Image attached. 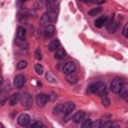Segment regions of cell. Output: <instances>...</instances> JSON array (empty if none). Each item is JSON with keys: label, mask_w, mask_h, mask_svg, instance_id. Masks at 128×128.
<instances>
[{"label": "cell", "mask_w": 128, "mask_h": 128, "mask_svg": "<svg viewBox=\"0 0 128 128\" xmlns=\"http://www.w3.org/2000/svg\"><path fill=\"white\" fill-rule=\"evenodd\" d=\"M87 91L90 94H98V95H101V96H105L106 92H108V87L105 86V83L101 82V81H98V82H94L91 83Z\"/></svg>", "instance_id": "obj_1"}, {"label": "cell", "mask_w": 128, "mask_h": 128, "mask_svg": "<svg viewBox=\"0 0 128 128\" xmlns=\"http://www.w3.org/2000/svg\"><path fill=\"white\" fill-rule=\"evenodd\" d=\"M55 20H56V14L45 13V14L41 16L40 22H41V24H48V26H49V23H54Z\"/></svg>", "instance_id": "obj_2"}, {"label": "cell", "mask_w": 128, "mask_h": 128, "mask_svg": "<svg viewBox=\"0 0 128 128\" xmlns=\"http://www.w3.org/2000/svg\"><path fill=\"white\" fill-rule=\"evenodd\" d=\"M32 102H34L32 101V96L28 92L22 95V105H23L24 109H31L32 108Z\"/></svg>", "instance_id": "obj_3"}, {"label": "cell", "mask_w": 128, "mask_h": 128, "mask_svg": "<svg viewBox=\"0 0 128 128\" xmlns=\"http://www.w3.org/2000/svg\"><path fill=\"white\" fill-rule=\"evenodd\" d=\"M122 86H123L122 81H120L119 78H114V80L112 81V83H110V90H112L114 94H119Z\"/></svg>", "instance_id": "obj_4"}, {"label": "cell", "mask_w": 128, "mask_h": 128, "mask_svg": "<svg viewBox=\"0 0 128 128\" xmlns=\"http://www.w3.org/2000/svg\"><path fill=\"white\" fill-rule=\"evenodd\" d=\"M49 96L46 95V94H38L37 96H36V104L38 105V106H45L48 102H49Z\"/></svg>", "instance_id": "obj_5"}, {"label": "cell", "mask_w": 128, "mask_h": 128, "mask_svg": "<svg viewBox=\"0 0 128 128\" xmlns=\"http://www.w3.org/2000/svg\"><path fill=\"white\" fill-rule=\"evenodd\" d=\"M31 122V116L28 114H19L18 116V124L22 127H28Z\"/></svg>", "instance_id": "obj_6"}, {"label": "cell", "mask_w": 128, "mask_h": 128, "mask_svg": "<svg viewBox=\"0 0 128 128\" xmlns=\"http://www.w3.org/2000/svg\"><path fill=\"white\" fill-rule=\"evenodd\" d=\"M64 73L67 74H70V73H74V70H76V64H74L73 62H68V63H66L63 66V69H62Z\"/></svg>", "instance_id": "obj_7"}, {"label": "cell", "mask_w": 128, "mask_h": 128, "mask_svg": "<svg viewBox=\"0 0 128 128\" xmlns=\"http://www.w3.org/2000/svg\"><path fill=\"white\" fill-rule=\"evenodd\" d=\"M59 4L56 2H46V6H48V13H51V14H56L58 13V6Z\"/></svg>", "instance_id": "obj_8"}, {"label": "cell", "mask_w": 128, "mask_h": 128, "mask_svg": "<svg viewBox=\"0 0 128 128\" xmlns=\"http://www.w3.org/2000/svg\"><path fill=\"white\" fill-rule=\"evenodd\" d=\"M73 109H74V102H72V101H67L63 105V113L66 114V116H68L69 113L73 112Z\"/></svg>", "instance_id": "obj_9"}, {"label": "cell", "mask_w": 128, "mask_h": 128, "mask_svg": "<svg viewBox=\"0 0 128 128\" xmlns=\"http://www.w3.org/2000/svg\"><path fill=\"white\" fill-rule=\"evenodd\" d=\"M24 82H26V77L22 76V74H19V76H17V77L14 78V86H16L17 88H22L23 84H24Z\"/></svg>", "instance_id": "obj_10"}, {"label": "cell", "mask_w": 128, "mask_h": 128, "mask_svg": "<svg viewBox=\"0 0 128 128\" xmlns=\"http://www.w3.org/2000/svg\"><path fill=\"white\" fill-rule=\"evenodd\" d=\"M108 22H109V19L106 18V17H100V18H98V19L95 20V26L98 27V28H101V27L108 24Z\"/></svg>", "instance_id": "obj_11"}, {"label": "cell", "mask_w": 128, "mask_h": 128, "mask_svg": "<svg viewBox=\"0 0 128 128\" xmlns=\"http://www.w3.org/2000/svg\"><path fill=\"white\" fill-rule=\"evenodd\" d=\"M54 34H55V27L54 26H46L45 27V31H44V36L46 37V38H49V37H52L54 36Z\"/></svg>", "instance_id": "obj_12"}, {"label": "cell", "mask_w": 128, "mask_h": 128, "mask_svg": "<svg viewBox=\"0 0 128 128\" xmlns=\"http://www.w3.org/2000/svg\"><path fill=\"white\" fill-rule=\"evenodd\" d=\"M118 23L116 22H114V20H112V19H109V22H108V24H106V28H108V32H110V34H114V32L118 30Z\"/></svg>", "instance_id": "obj_13"}, {"label": "cell", "mask_w": 128, "mask_h": 128, "mask_svg": "<svg viewBox=\"0 0 128 128\" xmlns=\"http://www.w3.org/2000/svg\"><path fill=\"white\" fill-rule=\"evenodd\" d=\"M84 119H86V114H84V112H78L76 115L73 116L74 123H82Z\"/></svg>", "instance_id": "obj_14"}, {"label": "cell", "mask_w": 128, "mask_h": 128, "mask_svg": "<svg viewBox=\"0 0 128 128\" xmlns=\"http://www.w3.org/2000/svg\"><path fill=\"white\" fill-rule=\"evenodd\" d=\"M119 95H120V98L123 99H128V83L123 84L120 91H119Z\"/></svg>", "instance_id": "obj_15"}, {"label": "cell", "mask_w": 128, "mask_h": 128, "mask_svg": "<svg viewBox=\"0 0 128 128\" xmlns=\"http://www.w3.org/2000/svg\"><path fill=\"white\" fill-rule=\"evenodd\" d=\"M59 45H60V42L58 40H52V41H50V44H49V50L56 51L59 49Z\"/></svg>", "instance_id": "obj_16"}, {"label": "cell", "mask_w": 128, "mask_h": 128, "mask_svg": "<svg viewBox=\"0 0 128 128\" xmlns=\"http://www.w3.org/2000/svg\"><path fill=\"white\" fill-rule=\"evenodd\" d=\"M17 35H18V38H19V40H26V36H27L26 28H24V27H19Z\"/></svg>", "instance_id": "obj_17"}, {"label": "cell", "mask_w": 128, "mask_h": 128, "mask_svg": "<svg viewBox=\"0 0 128 128\" xmlns=\"http://www.w3.org/2000/svg\"><path fill=\"white\" fill-rule=\"evenodd\" d=\"M66 80L69 82V83H77V81H78V77L76 76V74H74V73H70V74H68V76L66 77Z\"/></svg>", "instance_id": "obj_18"}, {"label": "cell", "mask_w": 128, "mask_h": 128, "mask_svg": "<svg viewBox=\"0 0 128 128\" xmlns=\"http://www.w3.org/2000/svg\"><path fill=\"white\" fill-rule=\"evenodd\" d=\"M18 101H19V95H18V94H14V95L10 96V99H9V104L12 105V106H14Z\"/></svg>", "instance_id": "obj_19"}, {"label": "cell", "mask_w": 128, "mask_h": 128, "mask_svg": "<svg viewBox=\"0 0 128 128\" xmlns=\"http://www.w3.org/2000/svg\"><path fill=\"white\" fill-rule=\"evenodd\" d=\"M92 124H94V122L91 120V119H88V118H86L83 122H82V124H81V128H92Z\"/></svg>", "instance_id": "obj_20"}, {"label": "cell", "mask_w": 128, "mask_h": 128, "mask_svg": "<svg viewBox=\"0 0 128 128\" xmlns=\"http://www.w3.org/2000/svg\"><path fill=\"white\" fill-rule=\"evenodd\" d=\"M64 56H66V51H64V49H58L56 51H55V58L56 59H63Z\"/></svg>", "instance_id": "obj_21"}, {"label": "cell", "mask_w": 128, "mask_h": 128, "mask_svg": "<svg viewBox=\"0 0 128 128\" xmlns=\"http://www.w3.org/2000/svg\"><path fill=\"white\" fill-rule=\"evenodd\" d=\"M101 101H102V105L106 106V108H108V106L110 105V99H109V96H108V95L102 96V98H101Z\"/></svg>", "instance_id": "obj_22"}, {"label": "cell", "mask_w": 128, "mask_h": 128, "mask_svg": "<svg viewBox=\"0 0 128 128\" xmlns=\"http://www.w3.org/2000/svg\"><path fill=\"white\" fill-rule=\"evenodd\" d=\"M101 10H102V8L101 6H98V8H95V9H91L90 12H88V14L90 16H96V14H99Z\"/></svg>", "instance_id": "obj_23"}, {"label": "cell", "mask_w": 128, "mask_h": 128, "mask_svg": "<svg viewBox=\"0 0 128 128\" xmlns=\"http://www.w3.org/2000/svg\"><path fill=\"white\" fill-rule=\"evenodd\" d=\"M28 128H45L44 124H42L41 122H35V123H32L31 126H28Z\"/></svg>", "instance_id": "obj_24"}, {"label": "cell", "mask_w": 128, "mask_h": 128, "mask_svg": "<svg viewBox=\"0 0 128 128\" xmlns=\"http://www.w3.org/2000/svg\"><path fill=\"white\" fill-rule=\"evenodd\" d=\"M35 72L37 74H42V73H44V68H42L41 64H36V66H35Z\"/></svg>", "instance_id": "obj_25"}, {"label": "cell", "mask_w": 128, "mask_h": 128, "mask_svg": "<svg viewBox=\"0 0 128 128\" xmlns=\"http://www.w3.org/2000/svg\"><path fill=\"white\" fill-rule=\"evenodd\" d=\"M26 67H27V62H26V60H20V62L17 64V68H18V69H24Z\"/></svg>", "instance_id": "obj_26"}, {"label": "cell", "mask_w": 128, "mask_h": 128, "mask_svg": "<svg viewBox=\"0 0 128 128\" xmlns=\"http://www.w3.org/2000/svg\"><path fill=\"white\" fill-rule=\"evenodd\" d=\"M46 80H48L49 82H51V83H55V82H56V80L52 77L51 73H46Z\"/></svg>", "instance_id": "obj_27"}, {"label": "cell", "mask_w": 128, "mask_h": 128, "mask_svg": "<svg viewBox=\"0 0 128 128\" xmlns=\"http://www.w3.org/2000/svg\"><path fill=\"white\" fill-rule=\"evenodd\" d=\"M60 112H63V105H56L55 106V109H54V113H60Z\"/></svg>", "instance_id": "obj_28"}, {"label": "cell", "mask_w": 128, "mask_h": 128, "mask_svg": "<svg viewBox=\"0 0 128 128\" xmlns=\"http://www.w3.org/2000/svg\"><path fill=\"white\" fill-rule=\"evenodd\" d=\"M123 35L126 36V37H128V23L124 26V28H123Z\"/></svg>", "instance_id": "obj_29"}, {"label": "cell", "mask_w": 128, "mask_h": 128, "mask_svg": "<svg viewBox=\"0 0 128 128\" xmlns=\"http://www.w3.org/2000/svg\"><path fill=\"white\" fill-rule=\"evenodd\" d=\"M35 56L38 59V60H41L42 59V56H41V52H40V50H36V52H35Z\"/></svg>", "instance_id": "obj_30"}, {"label": "cell", "mask_w": 128, "mask_h": 128, "mask_svg": "<svg viewBox=\"0 0 128 128\" xmlns=\"http://www.w3.org/2000/svg\"><path fill=\"white\" fill-rule=\"evenodd\" d=\"M112 126H113V123L108 122V123H105V124L102 126V128H112Z\"/></svg>", "instance_id": "obj_31"}, {"label": "cell", "mask_w": 128, "mask_h": 128, "mask_svg": "<svg viewBox=\"0 0 128 128\" xmlns=\"http://www.w3.org/2000/svg\"><path fill=\"white\" fill-rule=\"evenodd\" d=\"M95 128H99V126H100V120H98V122H95L94 124H92Z\"/></svg>", "instance_id": "obj_32"}, {"label": "cell", "mask_w": 128, "mask_h": 128, "mask_svg": "<svg viewBox=\"0 0 128 128\" xmlns=\"http://www.w3.org/2000/svg\"><path fill=\"white\" fill-rule=\"evenodd\" d=\"M112 128H120V127H119L118 124H113V126H112Z\"/></svg>", "instance_id": "obj_33"}, {"label": "cell", "mask_w": 128, "mask_h": 128, "mask_svg": "<svg viewBox=\"0 0 128 128\" xmlns=\"http://www.w3.org/2000/svg\"><path fill=\"white\" fill-rule=\"evenodd\" d=\"M0 128H4V126H3V124H0Z\"/></svg>", "instance_id": "obj_34"}]
</instances>
